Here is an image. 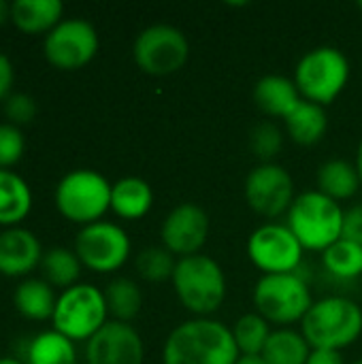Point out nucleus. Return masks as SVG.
I'll use <instances>...</instances> for the list:
<instances>
[{
    "instance_id": "obj_1",
    "label": "nucleus",
    "mask_w": 362,
    "mask_h": 364,
    "mask_svg": "<svg viewBox=\"0 0 362 364\" xmlns=\"http://www.w3.org/2000/svg\"><path fill=\"white\" fill-rule=\"evenodd\" d=\"M239 358L233 331L209 318L173 328L162 350V364H237Z\"/></svg>"
},
{
    "instance_id": "obj_2",
    "label": "nucleus",
    "mask_w": 362,
    "mask_h": 364,
    "mask_svg": "<svg viewBox=\"0 0 362 364\" xmlns=\"http://www.w3.org/2000/svg\"><path fill=\"white\" fill-rule=\"evenodd\" d=\"M301 335L314 350L341 352L362 335V309L346 296H326L312 305L301 322Z\"/></svg>"
},
{
    "instance_id": "obj_3",
    "label": "nucleus",
    "mask_w": 362,
    "mask_h": 364,
    "mask_svg": "<svg viewBox=\"0 0 362 364\" xmlns=\"http://www.w3.org/2000/svg\"><path fill=\"white\" fill-rule=\"evenodd\" d=\"M344 209L320 190L303 192L288 209V228L303 250L324 252L341 239Z\"/></svg>"
},
{
    "instance_id": "obj_4",
    "label": "nucleus",
    "mask_w": 362,
    "mask_h": 364,
    "mask_svg": "<svg viewBox=\"0 0 362 364\" xmlns=\"http://www.w3.org/2000/svg\"><path fill=\"white\" fill-rule=\"evenodd\" d=\"M173 288L181 305L201 318L218 311L226 299L224 273L220 264L205 254H194L177 260Z\"/></svg>"
},
{
    "instance_id": "obj_5",
    "label": "nucleus",
    "mask_w": 362,
    "mask_h": 364,
    "mask_svg": "<svg viewBox=\"0 0 362 364\" xmlns=\"http://www.w3.org/2000/svg\"><path fill=\"white\" fill-rule=\"evenodd\" d=\"M350 79V62L337 47H316L307 51L294 70V83L305 100L320 107L331 105Z\"/></svg>"
},
{
    "instance_id": "obj_6",
    "label": "nucleus",
    "mask_w": 362,
    "mask_h": 364,
    "mask_svg": "<svg viewBox=\"0 0 362 364\" xmlns=\"http://www.w3.org/2000/svg\"><path fill=\"white\" fill-rule=\"evenodd\" d=\"M254 305L267 322L288 326L292 322H303L314 301L303 275L273 273L262 275L256 282Z\"/></svg>"
},
{
    "instance_id": "obj_7",
    "label": "nucleus",
    "mask_w": 362,
    "mask_h": 364,
    "mask_svg": "<svg viewBox=\"0 0 362 364\" xmlns=\"http://www.w3.org/2000/svg\"><path fill=\"white\" fill-rule=\"evenodd\" d=\"M111 188L96 171H70L55 188V207L68 222L83 226L100 222L107 209H111Z\"/></svg>"
},
{
    "instance_id": "obj_8",
    "label": "nucleus",
    "mask_w": 362,
    "mask_h": 364,
    "mask_svg": "<svg viewBox=\"0 0 362 364\" xmlns=\"http://www.w3.org/2000/svg\"><path fill=\"white\" fill-rule=\"evenodd\" d=\"M105 292L90 284H77L58 296L53 311V331L75 341H90L107 324Z\"/></svg>"
},
{
    "instance_id": "obj_9",
    "label": "nucleus",
    "mask_w": 362,
    "mask_h": 364,
    "mask_svg": "<svg viewBox=\"0 0 362 364\" xmlns=\"http://www.w3.org/2000/svg\"><path fill=\"white\" fill-rule=\"evenodd\" d=\"M134 62L147 75H171L177 73L190 55V43L186 34L169 23H156L145 28L132 47Z\"/></svg>"
},
{
    "instance_id": "obj_10",
    "label": "nucleus",
    "mask_w": 362,
    "mask_h": 364,
    "mask_svg": "<svg viewBox=\"0 0 362 364\" xmlns=\"http://www.w3.org/2000/svg\"><path fill=\"white\" fill-rule=\"evenodd\" d=\"M75 254L81 264L96 273L117 271L130 256V239L126 230L111 222H94L79 230Z\"/></svg>"
},
{
    "instance_id": "obj_11",
    "label": "nucleus",
    "mask_w": 362,
    "mask_h": 364,
    "mask_svg": "<svg viewBox=\"0 0 362 364\" xmlns=\"http://www.w3.org/2000/svg\"><path fill=\"white\" fill-rule=\"evenodd\" d=\"M45 58L60 70H79L90 64L98 51V32L85 19H62L43 45Z\"/></svg>"
},
{
    "instance_id": "obj_12",
    "label": "nucleus",
    "mask_w": 362,
    "mask_h": 364,
    "mask_svg": "<svg viewBox=\"0 0 362 364\" xmlns=\"http://www.w3.org/2000/svg\"><path fill=\"white\" fill-rule=\"evenodd\" d=\"M247 256L260 271H265V275L297 273L303 260V245L288 226L265 224L252 232Z\"/></svg>"
},
{
    "instance_id": "obj_13",
    "label": "nucleus",
    "mask_w": 362,
    "mask_h": 364,
    "mask_svg": "<svg viewBox=\"0 0 362 364\" xmlns=\"http://www.w3.org/2000/svg\"><path fill=\"white\" fill-rule=\"evenodd\" d=\"M245 200L256 213L277 218L294 203V181L284 166L262 162L245 179Z\"/></svg>"
},
{
    "instance_id": "obj_14",
    "label": "nucleus",
    "mask_w": 362,
    "mask_h": 364,
    "mask_svg": "<svg viewBox=\"0 0 362 364\" xmlns=\"http://www.w3.org/2000/svg\"><path fill=\"white\" fill-rule=\"evenodd\" d=\"M160 235L173 256H194L209 237V215L201 205L181 203L166 215Z\"/></svg>"
},
{
    "instance_id": "obj_15",
    "label": "nucleus",
    "mask_w": 362,
    "mask_h": 364,
    "mask_svg": "<svg viewBox=\"0 0 362 364\" xmlns=\"http://www.w3.org/2000/svg\"><path fill=\"white\" fill-rule=\"evenodd\" d=\"M85 358L87 364H143L145 350L130 324L111 320L87 341Z\"/></svg>"
},
{
    "instance_id": "obj_16",
    "label": "nucleus",
    "mask_w": 362,
    "mask_h": 364,
    "mask_svg": "<svg viewBox=\"0 0 362 364\" xmlns=\"http://www.w3.org/2000/svg\"><path fill=\"white\" fill-rule=\"evenodd\" d=\"M43 260V250L34 232L26 228H6L0 232V275H28Z\"/></svg>"
},
{
    "instance_id": "obj_17",
    "label": "nucleus",
    "mask_w": 362,
    "mask_h": 364,
    "mask_svg": "<svg viewBox=\"0 0 362 364\" xmlns=\"http://www.w3.org/2000/svg\"><path fill=\"white\" fill-rule=\"evenodd\" d=\"M254 102L267 115L284 119L301 102V92L292 79L284 75H267L254 85Z\"/></svg>"
},
{
    "instance_id": "obj_18",
    "label": "nucleus",
    "mask_w": 362,
    "mask_h": 364,
    "mask_svg": "<svg viewBox=\"0 0 362 364\" xmlns=\"http://www.w3.org/2000/svg\"><path fill=\"white\" fill-rule=\"evenodd\" d=\"M64 6L60 0H15L11 21L26 34H49L62 21Z\"/></svg>"
},
{
    "instance_id": "obj_19",
    "label": "nucleus",
    "mask_w": 362,
    "mask_h": 364,
    "mask_svg": "<svg viewBox=\"0 0 362 364\" xmlns=\"http://www.w3.org/2000/svg\"><path fill=\"white\" fill-rule=\"evenodd\" d=\"M32 209V192L28 183L13 171L0 168V226L15 228Z\"/></svg>"
},
{
    "instance_id": "obj_20",
    "label": "nucleus",
    "mask_w": 362,
    "mask_h": 364,
    "mask_svg": "<svg viewBox=\"0 0 362 364\" xmlns=\"http://www.w3.org/2000/svg\"><path fill=\"white\" fill-rule=\"evenodd\" d=\"M284 124L294 143L314 145L324 136L329 128V117L324 107L301 98V102L284 117Z\"/></svg>"
},
{
    "instance_id": "obj_21",
    "label": "nucleus",
    "mask_w": 362,
    "mask_h": 364,
    "mask_svg": "<svg viewBox=\"0 0 362 364\" xmlns=\"http://www.w3.org/2000/svg\"><path fill=\"white\" fill-rule=\"evenodd\" d=\"M154 203V192L147 181L139 177H124L111 188V209L124 220L143 218Z\"/></svg>"
},
{
    "instance_id": "obj_22",
    "label": "nucleus",
    "mask_w": 362,
    "mask_h": 364,
    "mask_svg": "<svg viewBox=\"0 0 362 364\" xmlns=\"http://www.w3.org/2000/svg\"><path fill=\"white\" fill-rule=\"evenodd\" d=\"M13 303L15 309L26 320L43 322L53 318L58 299L53 296V290L45 279H26L17 286L13 294Z\"/></svg>"
},
{
    "instance_id": "obj_23",
    "label": "nucleus",
    "mask_w": 362,
    "mask_h": 364,
    "mask_svg": "<svg viewBox=\"0 0 362 364\" xmlns=\"http://www.w3.org/2000/svg\"><path fill=\"white\" fill-rule=\"evenodd\" d=\"M361 186L362 181L356 164L348 160H329L318 171V188L333 200L352 198L358 190H362Z\"/></svg>"
},
{
    "instance_id": "obj_24",
    "label": "nucleus",
    "mask_w": 362,
    "mask_h": 364,
    "mask_svg": "<svg viewBox=\"0 0 362 364\" xmlns=\"http://www.w3.org/2000/svg\"><path fill=\"white\" fill-rule=\"evenodd\" d=\"M309 354H312L309 343L301 333L290 328H280L271 333L260 356L269 364H305Z\"/></svg>"
},
{
    "instance_id": "obj_25",
    "label": "nucleus",
    "mask_w": 362,
    "mask_h": 364,
    "mask_svg": "<svg viewBox=\"0 0 362 364\" xmlns=\"http://www.w3.org/2000/svg\"><path fill=\"white\" fill-rule=\"evenodd\" d=\"M26 364H77L75 343L58 331L36 335L26 354Z\"/></svg>"
},
{
    "instance_id": "obj_26",
    "label": "nucleus",
    "mask_w": 362,
    "mask_h": 364,
    "mask_svg": "<svg viewBox=\"0 0 362 364\" xmlns=\"http://www.w3.org/2000/svg\"><path fill=\"white\" fill-rule=\"evenodd\" d=\"M81 260L75 252L64 250V247H53L47 254H43L41 269L45 275V282L49 286L58 288H73L77 286V279L81 275Z\"/></svg>"
},
{
    "instance_id": "obj_27",
    "label": "nucleus",
    "mask_w": 362,
    "mask_h": 364,
    "mask_svg": "<svg viewBox=\"0 0 362 364\" xmlns=\"http://www.w3.org/2000/svg\"><path fill=\"white\" fill-rule=\"evenodd\" d=\"M105 301H107L109 314L117 322H126V324L139 316L141 305H143V296H141L139 286L132 279H126V277H117L107 286Z\"/></svg>"
},
{
    "instance_id": "obj_28",
    "label": "nucleus",
    "mask_w": 362,
    "mask_h": 364,
    "mask_svg": "<svg viewBox=\"0 0 362 364\" xmlns=\"http://www.w3.org/2000/svg\"><path fill=\"white\" fill-rule=\"evenodd\" d=\"M230 331H233V337L241 356H260L271 337L269 322L260 314L241 316Z\"/></svg>"
},
{
    "instance_id": "obj_29",
    "label": "nucleus",
    "mask_w": 362,
    "mask_h": 364,
    "mask_svg": "<svg viewBox=\"0 0 362 364\" xmlns=\"http://www.w3.org/2000/svg\"><path fill=\"white\" fill-rule=\"evenodd\" d=\"M322 260L329 273H333L339 279H354L362 275V245L339 239L329 250L322 252Z\"/></svg>"
},
{
    "instance_id": "obj_30",
    "label": "nucleus",
    "mask_w": 362,
    "mask_h": 364,
    "mask_svg": "<svg viewBox=\"0 0 362 364\" xmlns=\"http://www.w3.org/2000/svg\"><path fill=\"white\" fill-rule=\"evenodd\" d=\"M177 260L166 247H147L137 258V271L147 282L173 279Z\"/></svg>"
},
{
    "instance_id": "obj_31",
    "label": "nucleus",
    "mask_w": 362,
    "mask_h": 364,
    "mask_svg": "<svg viewBox=\"0 0 362 364\" xmlns=\"http://www.w3.org/2000/svg\"><path fill=\"white\" fill-rule=\"evenodd\" d=\"M250 143H252V149L254 154L265 160V162H271V158H275L284 145V134L280 130L277 124L273 122H262L258 124L254 130H252V136H250Z\"/></svg>"
},
{
    "instance_id": "obj_32",
    "label": "nucleus",
    "mask_w": 362,
    "mask_h": 364,
    "mask_svg": "<svg viewBox=\"0 0 362 364\" xmlns=\"http://www.w3.org/2000/svg\"><path fill=\"white\" fill-rule=\"evenodd\" d=\"M26 151V139L13 124H0V168L9 171L15 166Z\"/></svg>"
},
{
    "instance_id": "obj_33",
    "label": "nucleus",
    "mask_w": 362,
    "mask_h": 364,
    "mask_svg": "<svg viewBox=\"0 0 362 364\" xmlns=\"http://www.w3.org/2000/svg\"><path fill=\"white\" fill-rule=\"evenodd\" d=\"M4 115L13 126H26L36 117V100L28 94H11L4 102Z\"/></svg>"
},
{
    "instance_id": "obj_34",
    "label": "nucleus",
    "mask_w": 362,
    "mask_h": 364,
    "mask_svg": "<svg viewBox=\"0 0 362 364\" xmlns=\"http://www.w3.org/2000/svg\"><path fill=\"white\" fill-rule=\"evenodd\" d=\"M341 239H348V241H354V243L362 245V203L350 207L344 213V232H341Z\"/></svg>"
},
{
    "instance_id": "obj_35",
    "label": "nucleus",
    "mask_w": 362,
    "mask_h": 364,
    "mask_svg": "<svg viewBox=\"0 0 362 364\" xmlns=\"http://www.w3.org/2000/svg\"><path fill=\"white\" fill-rule=\"evenodd\" d=\"M13 81H15L13 64H11V60L0 51V102H4V100L11 96Z\"/></svg>"
},
{
    "instance_id": "obj_36",
    "label": "nucleus",
    "mask_w": 362,
    "mask_h": 364,
    "mask_svg": "<svg viewBox=\"0 0 362 364\" xmlns=\"http://www.w3.org/2000/svg\"><path fill=\"white\" fill-rule=\"evenodd\" d=\"M305 364H344V356L337 350H312Z\"/></svg>"
},
{
    "instance_id": "obj_37",
    "label": "nucleus",
    "mask_w": 362,
    "mask_h": 364,
    "mask_svg": "<svg viewBox=\"0 0 362 364\" xmlns=\"http://www.w3.org/2000/svg\"><path fill=\"white\" fill-rule=\"evenodd\" d=\"M6 19H11V4L4 2V0H0V26H2Z\"/></svg>"
},
{
    "instance_id": "obj_38",
    "label": "nucleus",
    "mask_w": 362,
    "mask_h": 364,
    "mask_svg": "<svg viewBox=\"0 0 362 364\" xmlns=\"http://www.w3.org/2000/svg\"><path fill=\"white\" fill-rule=\"evenodd\" d=\"M237 364H269L262 356H241Z\"/></svg>"
},
{
    "instance_id": "obj_39",
    "label": "nucleus",
    "mask_w": 362,
    "mask_h": 364,
    "mask_svg": "<svg viewBox=\"0 0 362 364\" xmlns=\"http://www.w3.org/2000/svg\"><path fill=\"white\" fill-rule=\"evenodd\" d=\"M356 171H358V175H361V181H362V141H361V145H358V151H356Z\"/></svg>"
},
{
    "instance_id": "obj_40",
    "label": "nucleus",
    "mask_w": 362,
    "mask_h": 364,
    "mask_svg": "<svg viewBox=\"0 0 362 364\" xmlns=\"http://www.w3.org/2000/svg\"><path fill=\"white\" fill-rule=\"evenodd\" d=\"M0 364H26V363H21V360H17V358H0Z\"/></svg>"
},
{
    "instance_id": "obj_41",
    "label": "nucleus",
    "mask_w": 362,
    "mask_h": 364,
    "mask_svg": "<svg viewBox=\"0 0 362 364\" xmlns=\"http://www.w3.org/2000/svg\"><path fill=\"white\" fill-rule=\"evenodd\" d=\"M358 9H361V11H362V0H358Z\"/></svg>"
},
{
    "instance_id": "obj_42",
    "label": "nucleus",
    "mask_w": 362,
    "mask_h": 364,
    "mask_svg": "<svg viewBox=\"0 0 362 364\" xmlns=\"http://www.w3.org/2000/svg\"><path fill=\"white\" fill-rule=\"evenodd\" d=\"M352 364H362V358H361V360H356V363H352Z\"/></svg>"
}]
</instances>
